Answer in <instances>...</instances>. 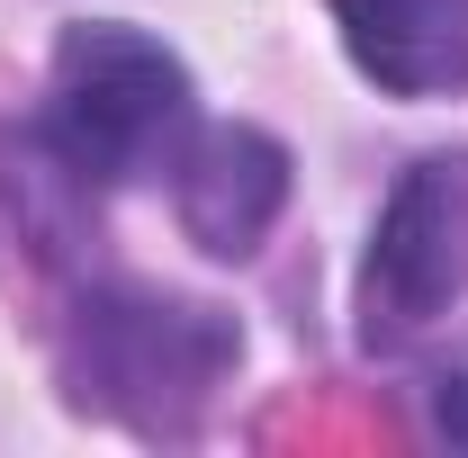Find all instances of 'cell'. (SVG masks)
Returning a JSON list of instances; mask_svg holds the SVG:
<instances>
[{
	"mask_svg": "<svg viewBox=\"0 0 468 458\" xmlns=\"http://www.w3.org/2000/svg\"><path fill=\"white\" fill-rule=\"evenodd\" d=\"M243 359L226 306L172 287H81L63 315V387L81 413H109L144 441H180Z\"/></svg>",
	"mask_w": 468,
	"mask_h": 458,
	"instance_id": "1",
	"label": "cell"
},
{
	"mask_svg": "<svg viewBox=\"0 0 468 458\" xmlns=\"http://www.w3.org/2000/svg\"><path fill=\"white\" fill-rule=\"evenodd\" d=\"M189 63L126 27V18H81L55 46V81H46V135L90 172V189L163 172L189 135Z\"/></svg>",
	"mask_w": 468,
	"mask_h": 458,
	"instance_id": "2",
	"label": "cell"
},
{
	"mask_svg": "<svg viewBox=\"0 0 468 458\" xmlns=\"http://www.w3.org/2000/svg\"><path fill=\"white\" fill-rule=\"evenodd\" d=\"M468 297V162L460 153H423L378 225H369V261H360V333L369 342H406L423 324H441Z\"/></svg>",
	"mask_w": 468,
	"mask_h": 458,
	"instance_id": "3",
	"label": "cell"
},
{
	"mask_svg": "<svg viewBox=\"0 0 468 458\" xmlns=\"http://www.w3.org/2000/svg\"><path fill=\"white\" fill-rule=\"evenodd\" d=\"M289 207V144L261 126H198L172 153V216L207 261H252Z\"/></svg>",
	"mask_w": 468,
	"mask_h": 458,
	"instance_id": "4",
	"label": "cell"
},
{
	"mask_svg": "<svg viewBox=\"0 0 468 458\" xmlns=\"http://www.w3.org/2000/svg\"><path fill=\"white\" fill-rule=\"evenodd\" d=\"M343 55L388 99L468 90V0H343Z\"/></svg>",
	"mask_w": 468,
	"mask_h": 458,
	"instance_id": "5",
	"label": "cell"
},
{
	"mask_svg": "<svg viewBox=\"0 0 468 458\" xmlns=\"http://www.w3.org/2000/svg\"><path fill=\"white\" fill-rule=\"evenodd\" d=\"M0 207L37 234V252H72L81 243V207H90V172L37 126H0Z\"/></svg>",
	"mask_w": 468,
	"mask_h": 458,
	"instance_id": "6",
	"label": "cell"
},
{
	"mask_svg": "<svg viewBox=\"0 0 468 458\" xmlns=\"http://www.w3.org/2000/svg\"><path fill=\"white\" fill-rule=\"evenodd\" d=\"M423 422H432V441L468 450V342L423 369Z\"/></svg>",
	"mask_w": 468,
	"mask_h": 458,
	"instance_id": "7",
	"label": "cell"
}]
</instances>
